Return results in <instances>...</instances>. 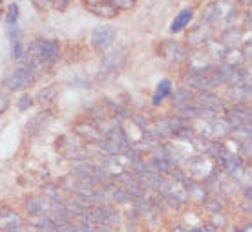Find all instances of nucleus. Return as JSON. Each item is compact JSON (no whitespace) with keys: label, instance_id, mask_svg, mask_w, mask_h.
Here are the masks:
<instances>
[{"label":"nucleus","instance_id":"1","mask_svg":"<svg viewBox=\"0 0 252 232\" xmlns=\"http://www.w3.org/2000/svg\"><path fill=\"white\" fill-rule=\"evenodd\" d=\"M59 59V44L55 40L40 39L35 40L30 49H28V62L30 68H39V66H49Z\"/></svg>","mask_w":252,"mask_h":232},{"label":"nucleus","instance_id":"2","mask_svg":"<svg viewBox=\"0 0 252 232\" xmlns=\"http://www.w3.org/2000/svg\"><path fill=\"white\" fill-rule=\"evenodd\" d=\"M33 80H35V70L30 66H22L6 79V86L9 90H22L33 84Z\"/></svg>","mask_w":252,"mask_h":232},{"label":"nucleus","instance_id":"3","mask_svg":"<svg viewBox=\"0 0 252 232\" xmlns=\"http://www.w3.org/2000/svg\"><path fill=\"white\" fill-rule=\"evenodd\" d=\"M117 37V31H115V28H111V26H97L92 33V44H94L95 49H108L113 44V40Z\"/></svg>","mask_w":252,"mask_h":232},{"label":"nucleus","instance_id":"4","mask_svg":"<svg viewBox=\"0 0 252 232\" xmlns=\"http://www.w3.org/2000/svg\"><path fill=\"white\" fill-rule=\"evenodd\" d=\"M126 49H115L108 53L106 57H103V62H101V77H108V75H113L121 70V66L125 64L126 59Z\"/></svg>","mask_w":252,"mask_h":232},{"label":"nucleus","instance_id":"5","mask_svg":"<svg viewBox=\"0 0 252 232\" xmlns=\"http://www.w3.org/2000/svg\"><path fill=\"white\" fill-rule=\"evenodd\" d=\"M159 53L163 55V59L170 61V62H183L187 59V48L179 44V42H172V40H165L159 46Z\"/></svg>","mask_w":252,"mask_h":232},{"label":"nucleus","instance_id":"6","mask_svg":"<svg viewBox=\"0 0 252 232\" xmlns=\"http://www.w3.org/2000/svg\"><path fill=\"white\" fill-rule=\"evenodd\" d=\"M26 208L35 216H49L51 214V201L42 196H32L26 201Z\"/></svg>","mask_w":252,"mask_h":232},{"label":"nucleus","instance_id":"7","mask_svg":"<svg viewBox=\"0 0 252 232\" xmlns=\"http://www.w3.org/2000/svg\"><path fill=\"white\" fill-rule=\"evenodd\" d=\"M20 227H22V221H20L18 214H15L13 210H8V208L0 210V229H2V231L15 232L18 231Z\"/></svg>","mask_w":252,"mask_h":232},{"label":"nucleus","instance_id":"8","mask_svg":"<svg viewBox=\"0 0 252 232\" xmlns=\"http://www.w3.org/2000/svg\"><path fill=\"white\" fill-rule=\"evenodd\" d=\"M197 101H199V106H201V108H205V110H208V112H212V113H216L218 110H223V106H225V103L221 101L220 97H216L214 93H210V92L199 93V95H197Z\"/></svg>","mask_w":252,"mask_h":232},{"label":"nucleus","instance_id":"9","mask_svg":"<svg viewBox=\"0 0 252 232\" xmlns=\"http://www.w3.org/2000/svg\"><path fill=\"white\" fill-rule=\"evenodd\" d=\"M75 132L79 134L80 137H84L88 143H99L101 139H103V132L94 126V124H90V123H80L75 126Z\"/></svg>","mask_w":252,"mask_h":232},{"label":"nucleus","instance_id":"10","mask_svg":"<svg viewBox=\"0 0 252 232\" xmlns=\"http://www.w3.org/2000/svg\"><path fill=\"white\" fill-rule=\"evenodd\" d=\"M88 9L90 11H94L95 15H101V16H106V18H110V16H115L117 15L119 9H115L111 6L108 0H95V4H86Z\"/></svg>","mask_w":252,"mask_h":232},{"label":"nucleus","instance_id":"11","mask_svg":"<svg viewBox=\"0 0 252 232\" xmlns=\"http://www.w3.org/2000/svg\"><path fill=\"white\" fill-rule=\"evenodd\" d=\"M192 16H194V9L192 8H185L183 11H179L177 16L172 20V24H170V31L172 33L181 31L183 28H187V26H189V22L192 20Z\"/></svg>","mask_w":252,"mask_h":232},{"label":"nucleus","instance_id":"12","mask_svg":"<svg viewBox=\"0 0 252 232\" xmlns=\"http://www.w3.org/2000/svg\"><path fill=\"white\" fill-rule=\"evenodd\" d=\"M170 93H172V82H170L168 79H163L158 84V88H156V93H154V97H152V103L158 106V104L163 103V99L168 97Z\"/></svg>","mask_w":252,"mask_h":232},{"label":"nucleus","instance_id":"13","mask_svg":"<svg viewBox=\"0 0 252 232\" xmlns=\"http://www.w3.org/2000/svg\"><path fill=\"white\" fill-rule=\"evenodd\" d=\"M223 61H225V64L234 66V68H236L237 64L243 62V53L236 48H227V53H225V57H223Z\"/></svg>","mask_w":252,"mask_h":232},{"label":"nucleus","instance_id":"14","mask_svg":"<svg viewBox=\"0 0 252 232\" xmlns=\"http://www.w3.org/2000/svg\"><path fill=\"white\" fill-rule=\"evenodd\" d=\"M239 40H241V31L237 28H229L225 31V35H223V42H225L223 46H227V48L229 46H236Z\"/></svg>","mask_w":252,"mask_h":232},{"label":"nucleus","instance_id":"15","mask_svg":"<svg viewBox=\"0 0 252 232\" xmlns=\"http://www.w3.org/2000/svg\"><path fill=\"white\" fill-rule=\"evenodd\" d=\"M196 97L189 92V88H179L173 93V103L175 104H185V103H192Z\"/></svg>","mask_w":252,"mask_h":232},{"label":"nucleus","instance_id":"16","mask_svg":"<svg viewBox=\"0 0 252 232\" xmlns=\"http://www.w3.org/2000/svg\"><path fill=\"white\" fill-rule=\"evenodd\" d=\"M16 18H18V6H16V4H11L8 8V16H6L8 26L16 24Z\"/></svg>","mask_w":252,"mask_h":232},{"label":"nucleus","instance_id":"17","mask_svg":"<svg viewBox=\"0 0 252 232\" xmlns=\"http://www.w3.org/2000/svg\"><path fill=\"white\" fill-rule=\"evenodd\" d=\"M115 9H130L134 8L135 0H108Z\"/></svg>","mask_w":252,"mask_h":232},{"label":"nucleus","instance_id":"18","mask_svg":"<svg viewBox=\"0 0 252 232\" xmlns=\"http://www.w3.org/2000/svg\"><path fill=\"white\" fill-rule=\"evenodd\" d=\"M32 104H33V97L28 95V93H24V95L18 99V110H20V112H24V110H28Z\"/></svg>","mask_w":252,"mask_h":232},{"label":"nucleus","instance_id":"19","mask_svg":"<svg viewBox=\"0 0 252 232\" xmlns=\"http://www.w3.org/2000/svg\"><path fill=\"white\" fill-rule=\"evenodd\" d=\"M15 232H39V231H26V229H22V227H20V229H18V231H15Z\"/></svg>","mask_w":252,"mask_h":232},{"label":"nucleus","instance_id":"20","mask_svg":"<svg viewBox=\"0 0 252 232\" xmlns=\"http://www.w3.org/2000/svg\"><path fill=\"white\" fill-rule=\"evenodd\" d=\"M189 232H203L201 229H194V231H189Z\"/></svg>","mask_w":252,"mask_h":232},{"label":"nucleus","instance_id":"21","mask_svg":"<svg viewBox=\"0 0 252 232\" xmlns=\"http://www.w3.org/2000/svg\"><path fill=\"white\" fill-rule=\"evenodd\" d=\"M239 2H243V4H249V2H251V0H239Z\"/></svg>","mask_w":252,"mask_h":232},{"label":"nucleus","instance_id":"22","mask_svg":"<svg viewBox=\"0 0 252 232\" xmlns=\"http://www.w3.org/2000/svg\"><path fill=\"white\" fill-rule=\"evenodd\" d=\"M175 232H185V231H181V229H175Z\"/></svg>","mask_w":252,"mask_h":232},{"label":"nucleus","instance_id":"23","mask_svg":"<svg viewBox=\"0 0 252 232\" xmlns=\"http://www.w3.org/2000/svg\"><path fill=\"white\" fill-rule=\"evenodd\" d=\"M0 18H2V9H0Z\"/></svg>","mask_w":252,"mask_h":232},{"label":"nucleus","instance_id":"24","mask_svg":"<svg viewBox=\"0 0 252 232\" xmlns=\"http://www.w3.org/2000/svg\"><path fill=\"white\" fill-rule=\"evenodd\" d=\"M0 2H2V0H0Z\"/></svg>","mask_w":252,"mask_h":232}]
</instances>
